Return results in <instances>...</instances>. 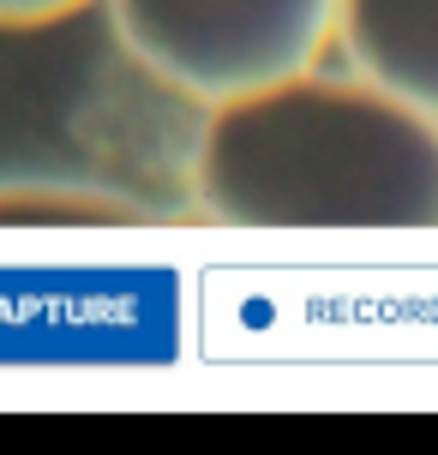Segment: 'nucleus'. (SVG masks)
I'll list each match as a JSON object with an SVG mask.
<instances>
[{
	"instance_id": "1",
	"label": "nucleus",
	"mask_w": 438,
	"mask_h": 455,
	"mask_svg": "<svg viewBox=\"0 0 438 455\" xmlns=\"http://www.w3.org/2000/svg\"><path fill=\"white\" fill-rule=\"evenodd\" d=\"M186 198L223 228H438V120L306 67L205 108Z\"/></svg>"
},
{
	"instance_id": "2",
	"label": "nucleus",
	"mask_w": 438,
	"mask_h": 455,
	"mask_svg": "<svg viewBox=\"0 0 438 455\" xmlns=\"http://www.w3.org/2000/svg\"><path fill=\"white\" fill-rule=\"evenodd\" d=\"M120 48L174 96L216 108L319 67L337 0H102Z\"/></svg>"
},
{
	"instance_id": "3",
	"label": "nucleus",
	"mask_w": 438,
	"mask_h": 455,
	"mask_svg": "<svg viewBox=\"0 0 438 455\" xmlns=\"http://www.w3.org/2000/svg\"><path fill=\"white\" fill-rule=\"evenodd\" d=\"M330 43L348 72L438 120V0H337Z\"/></svg>"
},
{
	"instance_id": "4",
	"label": "nucleus",
	"mask_w": 438,
	"mask_h": 455,
	"mask_svg": "<svg viewBox=\"0 0 438 455\" xmlns=\"http://www.w3.org/2000/svg\"><path fill=\"white\" fill-rule=\"evenodd\" d=\"M0 222H157V210L115 192V186L19 180L0 186Z\"/></svg>"
},
{
	"instance_id": "5",
	"label": "nucleus",
	"mask_w": 438,
	"mask_h": 455,
	"mask_svg": "<svg viewBox=\"0 0 438 455\" xmlns=\"http://www.w3.org/2000/svg\"><path fill=\"white\" fill-rule=\"evenodd\" d=\"M91 0H0V30H36V24L72 19L85 12Z\"/></svg>"
}]
</instances>
